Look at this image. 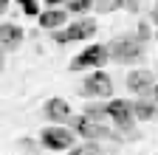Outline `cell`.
I'll return each instance as SVG.
<instances>
[{"label": "cell", "instance_id": "7a4b0ae2", "mask_svg": "<svg viewBox=\"0 0 158 155\" xmlns=\"http://www.w3.org/2000/svg\"><path fill=\"white\" fill-rule=\"evenodd\" d=\"M40 144L48 152H68L76 147V133L65 124H48L40 130Z\"/></svg>", "mask_w": 158, "mask_h": 155}, {"label": "cell", "instance_id": "ac0fdd59", "mask_svg": "<svg viewBox=\"0 0 158 155\" xmlns=\"http://www.w3.org/2000/svg\"><path fill=\"white\" fill-rule=\"evenodd\" d=\"M135 37H138L141 43H147L150 37H152V26H150V23H138V28H135Z\"/></svg>", "mask_w": 158, "mask_h": 155}, {"label": "cell", "instance_id": "d4e9b609", "mask_svg": "<svg viewBox=\"0 0 158 155\" xmlns=\"http://www.w3.org/2000/svg\"><path fill=\"white\" fill-rule=\"evenodd\" d=\"M150 99H152V102H158V85L152 88V93H150Z\"/></svg>", "mask_w": 158, "mask_h": 155}, {"label": "cell", "instance_id": "ffe728a7", "mask_svg": "<svg viewBox=\"0 0 158 155\" xmlns=\"http://www.w3.org/2000/svg\"><path fill=\"white\" fill-rule=\"evenodd\" d=\"M62 3H68V0H45L48 9H62Z\"/></svg>", "mask_w": 158, "mask_h": 155}, {"label": "cell", "instance_id": "8fae6325", "mask_svg": "<svg viewBox=\"0 0 158 155\" xmlns=\"http://www.w3.org/2000/svg\"><path fill=\"white\" fill-rule=\"evenodd\" d=\"M37 23H40V28H45V31L65 28L68 26V11L65 9H45V11H40Z\"/></svg>", "mask_w": 158, "mask_h": 155}, {"label": "cell", "instance_id": "7402d4cb", "mask_svg": "<svg viewBox=\"0 0 158 155\" xmlns=\"http://www.w3.org/2000/svg\"><path fill=\"white\" fill-rule=\"evenodd\" d=\"M150 20L158 26V0H155V3H152V11H150Z\"/></svg>", "mask_w": 158, "mask_h": 155}, {"label": "cell", "instance_id": "ba28073f", "mask_svg": "<svg viewBox=\"0 0 158 155\" xmlns=\"http://www.w3.org/2000/svg\"><path fill=\"white\" fill-rule=\"evenodd\" d=\"M43 119L48 124H68L73 119L71 113V104L65 99H59V96H54V99H45L43 102Z\"/></svg>", "mask_w": 158, "mask_h": 155}, {"label": "cell", "instance_id": "52a82bcc", "mask_svg": "<svg viewBox=\"0 0 158 155\" xmlns=\"http://www.w3.org/2000/svg\"><path fill=\"white\" fill-rule=\"evenodd\" d=\"M110 59V48L107 45H88L85 51H79L73 59L68 62V71H99L105 68V62Z\"/></svg>", "mask_w": 158, "mask_h": 155}, {"label": "cell", "instance_id": "44dd1931", "mask_svg": "<svg viewBox=\"0 0 158 155\" xmlns=\"http://www.w3.org/2000/svg\"><path fill=\"white\" fill-rule=\"evenodd\" d=\"M138 3H141V0H127L124 9H127V11H138Z\"/></svg>", "mask_w": 158, "mask_h": 155}, {"label": "cell", "instance_id": "3957f363", "mask_svg": "<svg viewBox=\"0 0 158 155\" xmlns=\"http://www.w3.org/2000/svg\"><path fill=\"white\" fill-rule=\"evenodd\" d=\"M96 37V20L90 17H79L76 23H68L65 28H56L51 31V40L56 45H68V43H85Z\"/></svg>", "mask_w": 158, "mask_h": 155}, {"label": "cell", "instance_id": "30bf717a", "mask_svg": "<svg viewBox=\"0 0 158 155\" xmlns=\"http://www.w3.org/2000/svg\"><path fill=\"white\" fill-rule=\"evenodd\" d=\"M26 40V31L20 28L17 23H0V45L3 51H17Z\"/></svg>", "mask_w": 158, "mask_h": 155}, {"label": "cell", "instance_id": "5b68a950", "mask_svg": "<svg viewBox=\"0 0 158 155\" xmlns=\"http://www.w3.org/2000/svg\"><path fill=\"white\" fill-rule=\"evenodd\" d=\"M68 124H71V130H73L76 135H82L85 141H107V138H116V141H118V138H122V135H116L107 124H102V121H90L88 116H82V113L73 116Z\"/></svg>", "mask_w": 158, "mask_h": 155}, {"label": "cell", "instance_id": "4fadbf2b", "mask_svg": "<svg viewBox=\"0 0 158 155\" xmlns=\"http://www.w3.org/2000/svg\"><path fill=\"white\" fill-rule=\"evenodd\" d=\"M82 116H88L90 121H102V124H107V121H110L107 102H105V99H93V102H88V104L82 107Z\"/></svg>", "mask_w": 158, "mask_h": 155}, {"label": "cell", "instance_id": "9c48e42d", "mask_svg": "<svg viewBox=\"0 0 158 155\" xmlns=\"http://www.w3.org/2000/svg\"><path fill=\"white\" fill-rule=\"evenodd\" d=\"M127 90H133L135 96H150L152 88H155V73L150 68H133L127 73Z\"/></svg>", "mask_w": 158, "mask_h": 155}, {"label": "cell", "instance_id": "6da1fadb", "mask_svg": "<svg viewBox=\"0 0 158 155\" xmlns=\"http://www.w3.org/2000/svg\"><path fill=\"white\" fill-rule=\"evenodd\" d=\"M107 48H110V59L118 62V65H135V62H141L144 54H147V43H141L135 34L116 37L113 43H107Z\"/></svg>", "mask_w": 158, "mask_h": 155}, {"label": "cell", "instance_id": "603a6c76", "mask_svg": "<svg viewBox=\"0 0 158 155\" xmlns=\"http://www.w3.org/2000/svg\"><path fill=\"white\" fill-rule=\"evenodd\" d=\"M9 6H11V0H0V17L9 11Z\"/></svg>", "mask_w": 158, "mask_h": 155}, {"label": "cell", "instance_id": "cb8c5ba5", "mask_svg": "<svg viewBox=\"0 0 158 155\" xmlns=\"http://www.w3.org/2000/svg\"><path fill=\"white\" fill-rule=\"evenodd\" d=\"M3 68H6V51L0 48V71H3Z\"/></svg>", "mask_w": 158, "mask_h": 155}, {"label": "cell", "instance_id": "277c9868", "mask_svg": "<svg viewBox=\"0 0 158 155\" xmlns=\"http://www.w3.org/2000/svg\"><path fill=\"white\" fill-rule=\"evenodd\" d=\"M107 113H110V121L118 133H127V138H138L133 133L138 119H135V110H133L130 99H107Z\"/></svg>", "mask_w": 158, "mask_h": 155}, {"label": "cell", "instance_id": "e0dca14e", "mask_svg": "<svg viewBox=\"0 0 158 155\" xmlns=\"http://www.w3.org/2000/svg\"><path fill=\"white\" fill-rule=\"evenodd\" d=\"M20 6V11L28 14V17H40V0H14Z\"/></svg>", "mask_w": 158, "mask_h": 155}, {"label": "cell", "instance_id": "9a60e30c", "mask_svg": "<svg viewBox=\"0 0 158 155\" xmlns=\"http://www.w3.org/2000/svg\"><path fill=\"white\" fill-rule=\"evenodd\" d=\"M90 9H96V6L88 3V0H68V3H65V11H68V14H76V17L88 14Z\"/></svg>", "mask_w": 158, "mask_h": 155}, {"label": "cell", "instance_id": "484cf974", "mask_svg": "<svg viewBox=\"0 0 158 155\" xmlns=\"http://www.w3.org/2000/svg\"><path fill=\"white\" fill-rule=\"evenodd\" d=\"M88 3H93V6H96V3H99V0H88Z\"/></svg>", "mask_w": 158, "mask_h": 155}, {"label": "cell", "instance_id": "7c38bea8", "mask_svg": "<svg viewBox=\"0 0 158 155\" xmlns=\"http://www.w3.org/2000/svg\"><path fill=\"white\" fill-rule=\"evenodd\" d=\"M133 110H135L138 121H152L158 116V102H152L150 96H138V99L133 102Z\"/></svg>", "mask_w": 158, "mask_h": 155}, {"label": "cell", "instance_id": "2e32d148", "mask_svg": "<svg viewBox=\"0 0 158 155\" xmlns=\"http://www.w3.org/2000/svg\"><path fill=\"white\" fill-rule=\"evenodd\" d=\"M124 3H127V0H99V3H96V11L99 14H110L116 9H124Z\"/></svg>", "mask_w": 158, "mask_h": 155}, {"label": "cell", "instance_id": "4316f807", "mask_svg": "<svg viewBox=\"0 0 158 155\" xmlns=\"http://www.w3.org/2000/svg\"><path fill=\"white\" fill-rule=\"evenodd\" d=\"M0 48H3V45H0Z\"/></svg>", "mask_w": 158, "mask_h": 155}, {"label": "cell", "instance_id": "d6986e66", "mask_svg": "<svg viewBox=\"0 0 158 155\" xmlns=\"http://www.w3.org/2000/svg\"><path fill=\"white\" fill-rule=\"evenodd\" d=\"M17 144L23 147V149H28V152H40V149H43V144H40V141H31V138H20Z\"/></svg>", "mask_w": 158, "mask_h": 155}, {"label": "cell", "instance_id": "8992f818", "mask_svg": "<svg viewBox=\"0 0 158 155\" xmlns=\"http://www.w3.org/2000/svg\"><path fill=\"white\" fill-rule=\"evenodd\" d=\"M76 93L85 96V99H110V96H113V79H110V73H105L102 68L90 71L82 79V85H79Z\"/></svg>", "mask_w": 158, "mask_h": 155}, {"label": "cell", "instance_id": "5bb4252c", "mask_svg": "<svg viewBox=\"0 0 158 155\" xmlns=\"http://www.w3.org/2000/svg\"><path fill=\"white\" fill-rule=\"evenodd\" d=\"M71 155H107L102 149V141H88V144H79L71 149Z\"/></svg>", "mask_w": 158, "mask_h": 155}]
</instances>
